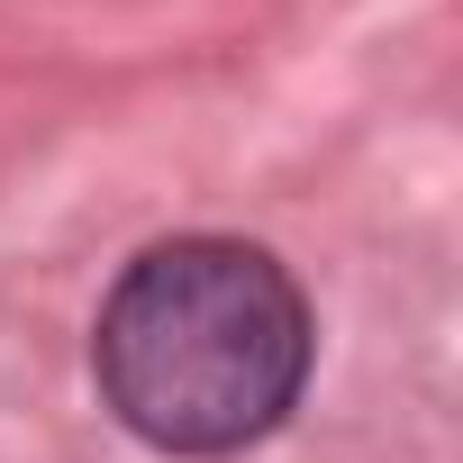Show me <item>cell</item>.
Instances as JSON below:
<instances>
[{
    "instance_id": "cell-1",
    "label": "cell",
    "mask_w": 463,
    "mask_h": 463,
    "mask_svg": "<svg viewBox=\"0 0 463 463\" xmlns=\"http://www.w3.org/2000/svg\"><path fill=\"white\" fill-rule=\"evenodd\" d=\"M309 373L300 282L237 237L137 255L100 309V391L164 454H227L282 427Z\"/></svg>"
}]
</instances>
